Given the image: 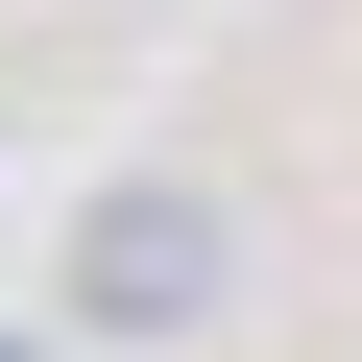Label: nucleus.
<instances>
[{"mask_svg": "<svg viewBox=\"0 0 362 362\" xmlns=\"http://www.w3.org/2000/svg\"><path fill=\"white\" fill-rule=\"evenodd\" d=\"M49 314H73V338H121V362H145V338H218V314H242V218H218V169H97Z\"/></svg>", "mask_w": 362, "mask_h": 362, "instance_id": "nucleus-1", "label": "nucleus"}, {"mask_svg": "<svg viewBox=\"0 0 362 362\" xmlns=\"http://www.w3.org/2000/svg\"><path fill=\"white\" fill-rule=\"evenodd\" d=\"M0 362H49V338H25V314H0Z\"/></svg>", "mask_w": 362, "mask_h": 362, "instance_id": "nucleus-2", "label": "nucleus"}]
</instances>
